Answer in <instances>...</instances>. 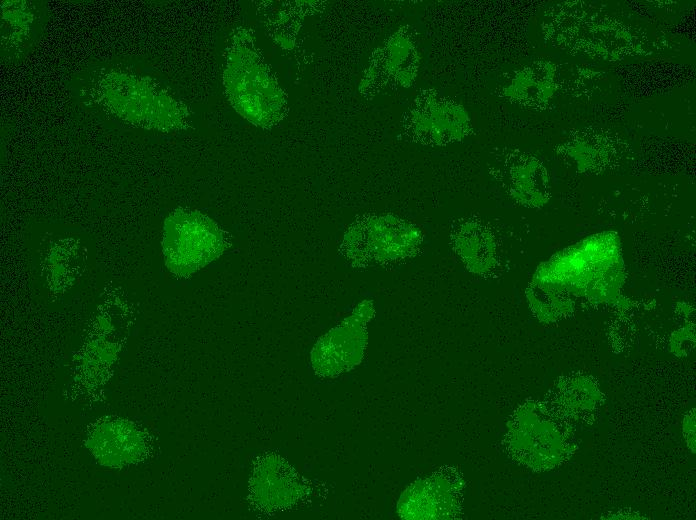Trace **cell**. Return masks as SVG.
<instances>
[{
  "instance_id": "obj_1",
  "label": "cell",
  "mask_w": 696,
  "mask_h": 520,
  "mask_svg": "<svg viewBox=\"0 0 696 520\" xmlns=\"http://www.w3.org/2000/svg\"><path fill=\"white\" fill-rule=\"evenodd\" d=\"M81 100L132 127L177 132L191 126L189 107L168 86L134 69L92 68L76 83Z\"/></svg>"
},
{
  "instance_id": "obj_2",
  "label": "cell",
  "mask_w": 696,
  "mask_h": 520,
  "mask_svg": "<svg viewBox=\"0 0 696 520\" xmlns=\"http://www.w3.org/2000/svg\"><path fill=\"white\" fill-rule=\"evenodd\" d=\"M543 37L574 56L615 62L650 55L656 43L645 28L626 22L602 6L565 1L549 7L542 18Z\"/></svg>"
},
{
  "instance_id": "obj_3",
  "label": "cell",
  "mask_w": 696,
  "mask_h": 520,
  "mask_svg": "<svg viewBox=\"0 0 696 520\" xmlns=\"http://www.w3.org/2000/svg\"><path fill=\"white\" fill-rule=\"evenodd\" d=\"M222 67L226 97L249 123L271 129L287 116V94L249 28L238 27L231 33Z\"/></svg>"
},
{
  "instance_id": "obj_4",
  "label": "cell",
  "mask_w": 696,
  "mask_h": 520,
  "mask_svg": "<svg viewBox=\"0 0 696 520\" xmlns=\"http://www.w3.org/2000/svg\"><path fill=\"white\" fill-rule=\"evenodd\" d=\"M507 453L535 471L551 470L573 454L569 421L547 401L530 400L513 413L504 438Z\"/></svg>"
},
{
  "instance_id": "obj_5",
  "label": "cell",
  "mask_w": 696,
  "mask_h": 520,
  "mask_svg": "<svg viewBox=\"0 0 696 520\" xmlns=\"http://www.w3.org/2000/svg\"><path fill=\"white\" fill-rule=\"evenodd\" d=\"M423 241L421 229L393 214H369L345 231L341 253L354 267L387 264L414 256Z\"/></svg>"
},
{
  "instance_id": "obj_6",
  "label": "cell",
  "mask_w": 696,
  "mask_h": 520,
  "mask_svg": "<svg viewBox=\"0 0 696 520\" xmlns=\"http://www.w3.org/2000/svg\"><path fill=\"white\" fill-rule=\"evenodd\" d=\"M162 246L169 271L188 277L220 257L229 241L210 217L197 210L178 208L165 219Z\"/></svg>"
},
{
  "instance_id": "obj_7",
  "label": "cell",
  "mask_w": 696,
  "mask_h": 520,
  "mask_svg": "<svg viewBox=\"0 0 696 520\" xmlns=\"http://www.w3.org/2000/svg\"><path fill=\"white\" fill-rule=\"evenodd\" d=\"M405 133L426 146H446L466 138L472 130L468 111L456 100L435 90H423L403 118Z\"/></svg>"
},
{
  "instance_id": "obj_8",
  "label": "cell",
  "mask_w": 696,
  "mask_h": 520,
  "mask_svg": "<svg viewBox=\"0 0 696 520\" xmlns=\"http://www.w3.org/2000/svg\"><path fill=\"white\" fill-rule=\"evenodd\" d=\"M374 314L373 302L364 300L320 337L311 352L314 370L323 376H335L358 365L367 346V325Z\"/></svg>"
},
{
  "instance_id": "obj_9",
  "label": "cell",
  "mask_w": 696,
  "mask_h": 520,
  "mask_svg": "<svg viewBox=\"0 0 696 520\" xmlns=\"http://www.w3.org/2000/svg\"><path fill=\"white\" fill-rule=\"evenodd\" d=\"M419 51L408 28H400L372 54L359 92L372 97L390 86L410 87L417 76Z\"/></svg>"
},
{
  "instance_id": "obj_10",
  "label": "cell",
  "mask_w": 696,
  "mask_h": 520,
  "mask_svg": "<svg viewBox=\"0 0 696 520\" xmlns=\"http://www.w3.org/2000/svg\"><path fill=\"white\" fill-rule=\"evenodd\" d=\"M463 480L453 467H440L432 475L416 480L398 501L404 519H452L462 504Z\"/></svg>"
},
{
  "instance_id": "obj_11",
  "label": "cell",
  "mask_w": 696,
  "mask_h": 520,
  "mask_svg": "<svg viewBox=\"0 0 696 520\" xmlns=\"http://www.w3.org/2000/svg\"><path fill=\"white\" fill-rule=\"evenodd\" d=\"M491 174L519 205L541 208L550 198V179L542 161L518 148H505L492 157Z\"/></svg>"
},
{
  "instance_id": "obj_12",
  "label": "cell",
  "mask_w": 696,
  "mask_h": 520,
  "mask_svg": "<svg viewBox=\"0 0 696 520\" xmlns=\"http://www.w3.org/2000/svg\"><path fill=\"white\" fill-rule=\"evenodd\" d=\"M572 73L551 60H536L511 73L501 94L520 107L543 111L555 99L572 92Z\"/></svg>"
},
{
  "instance_id": "obj_13",
  "label": "cell",
  "mask_w": 696,
  "mask_h": 520,
  "mask_svg": "<svg viewBox=\"0 0 696 520\" xmlns=\"http://www.w3.org/2000/svg\"><path fill=\"white\" fill-rule=\"evenodd\" d=\"M450 243L469 272L484 276L495 269L498 261L497 242L491 229L481 220H459L452 227Z\"/></svg>"
},
{
  "instance_id": "obj_14",
  "label": "cell",
  "mask_w": 696,
  "mask_h": 520,
  "mask_svg": "<svg viewBox=\"0 0 696 520\" xmlns=\"http://www.w3.org/2000/svg\"><path fill=\"white\" fill-rule=\"evenodd\" d=\"M43 11L31 1L1 2V46L5 58L18 59L41 35Z\"/></svg>"
},
{
  "instance_id": "obj_15",
  "label": "cell",
  "mask_w": 696,
  "mask_h": 520,
  "mask_svg": "<svg viewBox=\"0 0 696 520\" xmlns=\"http://www.w3.org/2000/svg\"><path fill=\"white\" fill-rule=\"evenodd\" d=\"M617 141L604 131L580 130L559 146L563 159L569 161L580 172L605 169L616 157Z\"/></svg>"
},
{
  "instance_id": "obj_16",
  "label": "cell",
  "mask_w": 696,
  "mask_h": 520,
  "mask_svg": "<svg viewBox=\"0 0 696 520\" xmlns=\"http://www.w3.org/2000/svg\"><path fill=\"white\" fill-rule=\"evenodd\" d=\"M601 399L597 384L584 375L564 377L554 388L548 404L566 420H578L594 412Z\"/></svg>"
},
{
  "instance_id": "obj_17",
  "label": "cell",
  "mask_w": 696,
  "mask_h": 520,
  "mask_svg": "<svg viewBox=\"0 0 696 520\" xmlns=\"http://www.w3.org/2000/svg\"><path fill=\"white\" fill-rule=\"evenodd\" d=\"M59 244L60 242L56 243L54 247L49 249L50 253L45 259L44 268L47 272V276L57 277L61 275L63 277L68 276L69 279L73 278V276L77 275L80 262L82 261L78 260L81 257L79 248L74 243L67 254L66 252L68 251L67 246L69 245V240L62 239V245L60 246Z\"/></svg>"
},
{
  "instance_id": "obj_18",
  "label": "cell",
  "mask_w": 696,
  "mask_h": 520,
  "mask_svg": "<svg viewBox=\"0 0 696 520\" xmlns=\"http://www.w3.org/2000/svg\"><path fill=\"white\" fill-rule=\"evenodd\" d=\"M683 433L685 434L686 441L690 438L688 444L693 445L695 444L694 436H695V422H694V413H690L687 417L685 422L683 423Z\"/></svg>"
}]
</instances>
